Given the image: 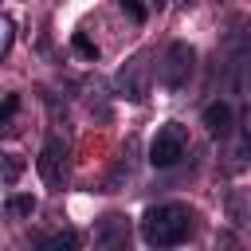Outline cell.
I'll list each match as a JSON object with an SVG mask.
<instances>
[{"label":"cell","mask_w":251,"mask_h":251,"mask_svg":"<svg viewBox=\"0 0 251 251\" xmlns=\"http://www.w3.org/2000/svg\"><path fill=\"white\" fill-rule=\"evenodd\" d=\"M192 231V212L184 204H157L141 216V239L149 247H176Z\"/></svg>","instance_id":"6da1fadb"},{"label":"cell","mask_w":251,"mask_h":251,"mask_svg":"<svg viewBox=\"0 0 251 251\" xmlns=\"http://www.w3.org/2000/svg\"><path fill=\"white\" fill-rule=\"evenodd\" d=\"M184 145H188L184 126H176V122L161 126L157 137H153V145H149V161H153V169H173V165L184 157Z\"/></svg>","instance_id":"7a4b0ae2"},{"label":"cell","mask_w":251,"mask_h":251,"mask_svg":"<svg viewBox=\"0 0 251 251\" xmlns=\"http://www.w3.org/2000/svg\"><path fill=\"white\" fill-rule=\"evenodd\" d=\"M192 59H196V51L188 47V43H173L169 51H165V63H161V86H169V90H180V86H188V78H192Z\"/></svg>","instance_id":"3957f363"},{"label":"cell","mask_w":251,"mask_h":251,"mask_svg":"<svg viewBox=\"0 0 251 251\" xmlns=\"http://www.w3.org/2000/svg\"><path fill=\"white\" fill-rule=\"evenodd\" d=\"M63 161H67V145H63V137H47V141H43V149H39L35 169H39V176H43L47 184H55V180H59V173H63Z\"/></svg>","instance_id":"277c9868"},{"label":"cell","mask_w":251,"mask_h":251,"mask_svg":"<svg viewBox=\"0 0 251 251\" xmlns=\"http://www.w3.org/2000/svg\"><path fill=\"white\" fill-rule=\"evenodd\" d=\"M204 126H208L212 137H224V133L231 129V106H227V102H212V106L204 110Z\"/></svg>","instance_id":"5b68a950"},{"label":"cell","mask_w":251,"mask_h":251,"mask_svg":"<svg viewBox=\"0 0 251 251\" xmlns=\"http://www.w3.org/2000/svg\"><path fill=\"white\" fill-rule=\"evenodd\" d=\"M31 212H35V196H27V192H20V196H8V216L24 220V216H31Z\"/></svg>","instance_id":"8992f818"},{"label":"cell","mask_w":251,"mask_h":251,"mask_svg":"<svg viewBox=\"0 0 251 251\" xmlns=\"http://www.w3.org/2000/svg\"><path fill=\"white\" fill-rule=\"evenodd\" d=\"M118 227H126V220H122V216H106V227L98 231V243H114Z\"/></svg>","instance_id":"52a82bcc"},{"label":"cell","mask_w":251,"mask_h":251,"mask_svg":"<svg viewBox=\"0 0 251 251\" xmlns=\"http://www.w3.org/2000/svg\"><path fill=\"white\" fill-rule=\"evenodd\" d=\"M71 43H75V51H78V55H82V59H98V47H94V43H90V39H86V35H82V31H78V35H75V39H71Z\"/></svg>","instance_id":"ba28073f"},{"label":"cell","mask_w":251,"mask_h":251,"mask_svg":"<svg viewBox=\"0 0 251 251\" xmlns=\"http://www.w3.org/2000/svg\"><path fill=\"white\" fill-rule=\"evenodd\" d=\"M16 106H20V94H4L0 98V126H8V118L16 114Z\"/></svg>","instance_id":"9c48e42d"},{"label":"cell","mask_w":251,"mask_h":251,"mask_svg":"<svg viewBox=\"0 0 251 251\" xmlns=\"http://www.w3.org/2000/svg\"><path fill=\"white\" fill-rule=\"evenodd\" d=\"M118 4H122V12H126L133 24H141V20H145V8H141V0H118Z\"/></svg>","instance_id":"30bf717a"},{"label":"cell","mask_w":251,"mask_h":251,"mask_svg":"<svg viewBox=\"0 0 251 251\" xmlns=\"http://www.w3.org/2000/svg\"><path fill=\"white\" fill-rule=\"evenodd\" d=\"M75 243H78V239H75L71 231H67V235H51V239H43V247H75Z\"/></svg>","instance_id":"8fae6325"},{"label":"cell","mask_w":251,"mask_h":251,"mask_svg":"<svg viewBox=\"0 0 251 251\" xmlns=\"http://www.w3.org/2000/svg\"><path fill=\"white\" fill-rule=\"evenodd\" d=\"M8 31H12V24H8V20H0V51H4V47H8V39H12Z\"/></svg>","instance_id":"7c38bea8"},{"label":"cell","mask_w":251,"mask_h":251,"mask_svg":"<svg viewBox=\"0 0 251 251\" xmlns=\"http://www.w3.org/2000/svg\"><path fill=\"white\" fill-rule=\"evenodd\" d=\"M0 169H4V157H0Z\"/></svg>","instance_id":"4fadbf2b"}]
</instances>
